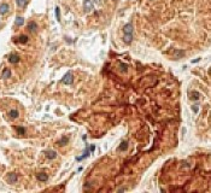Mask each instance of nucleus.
Listing matches in <instances>:
<instances>
[{
  "label": "nucleus",
  "mask_w": 211,
  "mask_h": 193,
  "mask_svg": "<svg viewBox=\"0 0 211 193\" xmlns=\"http://www.w3.org/2000/svg\"><path fill=\"white\" fill-rule=\"evenodd\" d=\"M17 174H15V173H10V174H7V176H6V181L9 182V183H16L17 182Z\"/></svg>",
  "instance_id": "f03ea898"
},
{
  "label": "nucleus",
  "mask_w": 211,
  "mask_h": 193,
  "mask_svg": "<svg viewBox=\"0 0 211 193\" xmlns=\"http://www.w3.org/2000/svg\"><path fill=\"white\" fill-rule=\"evenodd\" d=\"M28 29H29V32L35 33V32L38 30V24H36L35 22H29V23H28Z\"/></svg>",
  "instance_id": "6e6552de"
},
{
  "label": "nucleus",
  "mask_w": 211,
  "mask_h": 193,
  "mask_svg": "<svg viewBox=\"0 0 211 193\" xmlns=\"http://www.w3.org/2000/svg\"><path fill=\"white\" fill-rule=\"evenodd\" d=\"M192 109H193V111H194V112H198V105H193V108H192Z\"/></svg>",
  "instance_id": "b1692460"
},
{
  "label": "nucleus",
  "mask_w": 211,
  "mask_h": 193,
  "mask_svg": "<svg viewBox=\"0 0 211 193\" xmlns=\"http://www.w3.org/2000/svg\"><path fill=\"white\" fill-rule=\"evenodd\" d=\"M9 62H10V63H12V64L18 63V62H19V56H18V54H16V53L10 54V57H9Z\"/></svg>",
  "instance_id": "39448f33"
},
{
  "label": "nucleus",
  "mask_w": 211,
  "mask_h": 193,
  "mask_svg": "<svg viewBox=\"0 0 211 193\" xmlns=\"http://www.w3.org/2000/svg\"><path fill=\"white\" fill-rule=\"evenodd\" d=\"M123 41L126 42V44H130L132 41H133V34H124V36H123Z\"/></svg>",
  "instance_id": "9d476101"
},
{
  "label": "nucleus",
  "mask_w": 211,
  "mask_h": 193,
  "mask_svg": "<svg viewBox=\"0 0 211 193\" xmlns=\"http://www.w3.org/2000/svg\"><path fill=\"white\" fill-rule=\"evenodd\" d=\"M10 10V6L7 4H1L0 5V15H6Z\"/></svg>",
  "instance_id": "423d86ee"
},
{
  "label": "nucleus",
  "mask_w": 211,
  "mask_h": 193,
  "mask_svg": "<svg viewBox=\"0 0 211 193\" xmlns=\"http://www.w3.org/2000/svg\"><path fill=\"white\" fill-rule=\"evenodd\" d=\"M56 17H57V21H60V9L59 7H56Z\"/></svg>",
  "instance_id": "4be33fe9"
},
{
  "label": "nucleus",
  "mask_w": 211,
  "mask_h": 193,
  "mask_svg": "<svg viewBox=\"0 0 211 193\" xmlns=\"http://www.w3.org/2000/svg\"><path fill=\"white\" fill-rule=\"evenodd\" d=\"M189 95H191V99H193V100H198V99L200 98V94H199L198 92H195V90L191 92Z\"/></svg>",
  "instance_id": "9b49d317"
},
{
  "label": "nucleus",
  "mask_w": 211,
  "mask_h": 193,
  "mask_svg": "<svg viewBox=\"0 0 211 193\" xmlns=\"http://www.w3.org/2000/svg\"><path fill=\"white\" fill-rule=\"evenodd\" d=\"M94 150H95V146H94V145H90V147H89V151H90V152H94Z\"/></svg>",
  "instance_id": "393cba45"
},
{
  "label": "nucleus",
  "mask_w": 211,
  "mask_h": 193,
  "mask_svg": "<svg viewBox=\"0 0 211 193\" xmlns=\"http://www.w3.org/2000/svg\"><path fill=\"white\" fill-rule=\"evenodd\" d=\"M68 141H69V139L65 138V136H63V138L58 141V145H59V146H64L65 144H68Z\"/></svg>",
  "instance_id": "a211bd4d"
},
{
  "label": "nucleus",
  "mask_w": 211,
  "mask_h": 193,
  "mask_svg": "<svg viewBox=\"0 0 211 193\" xmlns=\"http://www.w3.org/2000/svg\"><path fill=\"white\" fill-rule=\"evenodd\" d=\"M95 3L96 4H101V0H95Z\"/></svg>",
  "instance_id": "bb28decb"
},
{
  "label": "nucleus",
  "mask_w": 211,
  "mask_h": 193,
  "mask_svg": "<svg viewBox=\"0 0 211 193\" xmlns=\"http://www.w3.org/2000/svg\"><path fill=\"white\" fill-rule=\"evenodd\" d=\"M93 3H92V0H84V3H83V7H84V10L88 12V11H90L92 9H93Z\"/></svg>",
  "instance_id": "20e7f679"
},
{
  "label": "nucleus",
  "mask_w": 211,
  "mask_h": 193,
  "mask_svg": "<svg viewBox=\"0 0 211 193\" xmlns=\"http://www.w3.org/2000/svg\"><path fill=\"white\" fill-rule=\"evenodd\" d=\"M16 3H17V6L18 7H24L28 3V0H16Z\"/></svg>",
  "instance_id": "dca6fc26"
},
{
  "label": "nucleus",
  "mask_w": 211,
  "mask_h": 193,
  "mask_svg": "<svg viewBox=\"0 0 211 193\" xmlns=\"http://www.w3.org/2000/svg\"><path fill=\"white\" fill-rule=\"evenodd\" d=\"M183 54H185V52H183V51H175V58H177V59H179V58H181Z\"/></svg>",
  "instance_id": "aec40b11"
},
{
  "label": "nucleus",
  "mask_w": 211,
  "mask_h": 193,
  "mask_svg": "<svg viewBox=\"0 0 211 193\" xmlns=\"http://www.w3.org/2000/svg\"><path fill=\"white\" fill-rule=\"evenodd\" d=\"M127 147H128V141L124 140V141L121 142V145H120V147H118V151H126Z\"/></svg>",
  "instance_id": "f8f14e48"
},
{
  "label": "nucleus",
  "mask_w": 211,
  "mask_h": 193,
  "mask_svg": "<svg viewBox=\"0 0 211 193\" xmlns=\"http://www.w3.org/2000/svg\"><path fill=\"white\" fill-rule=\"evenodd\" d=\"M89 188H90V183L88 182V185H87V186L84 187V189H89Z\"/></svg>",
  "instance_id": "a878e982"
},
{
  "label": "nucleus",
  "mask_w": 211,
  "mask_h": 193,
  "mask_svg": "<svg viewBox=\"0 0 211 193\" xmlns=\"http://www.w3.org/2000/svg\"><path fill=\"white\" fill-rule=\"evenodd\" d=\"M9 116H10L11 118H17V117L19 116V114H18L17 110H11V111L9 112Z\"/></svg>",
  "instance_id": "2eb2a0df"
},
{
  "label": "nucleus",
  "mask_w": 211,
  "mask_h": 193,
  "mask_svg": "<svg viewBox=\"0 0 211 193\" xmlns=\"http://www.w3.org/2000/svg\"><path fill=\"white\" fill-rule=\"evenodd\" d=\"M15 24H16L17 27H22V26L24 24V18H23V17H17Z\"/></svg>",
  "instance_id": "ddd939ff"
},
{
  "label": "nucleus",
  "mask_w": 211,
  "mask_h": 193,
  "mask_svg": "<svg viewBox=\"0 0 211 193\" xmlns=\"http://www.w3.org/2000/svg\"><path fill=\"white\" fill-rule=\"evenodd\" d=\"M18 42H21V44H27V42H28V36H27V35H21V36L18 38Z\"/></svg>",
  "instance_id": "f3484780"
},
{
  "label": "nucleus",
  "mask_w": 211,
  "mask_h": 193,
  "mask_svg": "<svg viewBox=\"0 0 211 193\" xmlns=\"http://www.w3.org/2000/svg\"><path fill=\"white\" fill-rule=\"evenodd\" d=\"M89 153H90V151L88 150V147H87V150L84 151V153H83V156L82 157H77V161H82V159H84V158H87L88 156H89Z\"/></svg>",
  "instance_id": "6ab92c4d"
},
{
  "label": "nucleus",
  "mask_w": 211,
  "mask_h": 193,
  "mask_svg": "<svg viewBox=\"0 0 211 193\" xmlns=\"http://www.w3.org/2000/svg\"><path fill=\"white\" fill-rule=\"evenodd\" d=\"M128 66H127V64H123V63H121L120 64V69H121V71H123V72H127V69Z\"/></svg>",
  "instance_id": "412c9836"
},
{
  "label": "nucleus",
  "mask_w": 211,
  "mask_h": 193,
  "mask_svg": "<svg viewBox=\"0 0 211 193\" xmlns=\"http://www.w3.org/2000/svg\"><path fill=\"white\" fill-rule=\"evenodd\" d=\"M36 179L39 180V181H47L48 180V176H47V174H45V173H40V174H36Z\"/></svg>",
  "instance_id": "1a4fd4ad"
},
{
  "label": "nucleus",
  "mask_w": 211,
  "mask_h": 193,
  "mask_svg": "<svg viewBox=\"0 0 211 193\" xmlns=\"http://www.w3.org/2000/svg\"><path fill=\"white\" fill-rule=\"evenodd\" d=\"M1 76H3V78H9V77H11V70L6 68V69L3 71V75H1Z\"/></svg>",
  "instance_id": "4468645a"
},
{
  "label": "nucleus",
  "mask_w": 211,
  "mask_h": 193,
  "mask_svg": "<svg viewBox=\"0 0 211 193\" xmlns=\"http://www.w3.org/2000/svg\"><path fill=\"white\" fill-rule=\"evenodd\" d=\"M17 132H18L19 135H24V134H26V129H24L23 127H18V128H17Z\"/></svg>",
  "instance_id": "5701e85b"
},
{
  "label": "nucleus",
  "mask_w": 211,
  "mask_h": 193,
  "mask_svg": "<svg viewBox=\"0 0 211 193\" xmlns=\"http://www.w3.org/2000/svg\"><path fill=\"white\" fill-rule=\"evenodd\" d=\"M62 82L65 83V84H71V83L74 82V75H72V72H66V74L64 75Z\"/></svg>",
  "instance_id": "f257e3e1"
},
{
  "label": "nucleus",
  "mask_w": 211,
  "mask_h": 193,
  "mask_svg": "<svg viewBox=\"0 0 211 193\" xmlns=\"http://www.w3.org/2000/svg\"><path fill=\"white\" fill-rule=\"evenodd\" d=\"M133 24L132 23H127L124 27H123V33L124 34H133Z\"/></svg>",
  "instance_id": "7ed1b4c3"
},
{
  "label": "nucleus",
  "mask_w": 211,
  "mask_h": 193,
  "mask_svg": "<svg viewBox=\"0 0 211 193\" xmlns=\"http://www.w3.org/2000/svg\"><path fill=\"white\" fill-rule=\"evenodd\" d=\"M46 158H48V159H54L56 157H57V152L56 151H53V150H48V151H46Z\"/></svg>",
  "instance_id": "0eeeda50"
}]
</instances>
